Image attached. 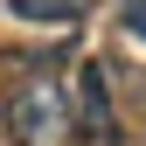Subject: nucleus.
<instances>
[{"mask_svg":"<svg viewBox=\"0 0 146 146\" xmlns=\"http://www.w3.org/2000/svg\"><path fill=\"white\" fill-rule=\"evenodd\" d=\"M118 21H125V28H132V35H139V42H146V0H118Z\"/></svg>","mask_w":146,"mask_h":146,"instance_id":"nucleus-4","label":"nucleus"},{"mask_svg":"<svg viewBox=\"0 0 146 146\" xmlns=\"http://www.w3.org/2000/svg\"><path fill=\"white\" fill-rule=\"evenodd\" d=\"M7 132L14 146H77V111H70V84L56 77V49L7 98Z\"/></svg>","mask_w":146,"mask_h":146,"instance_id":"nucleus-1","label":"nucleus"},{"mask_svg":"<svg viewBox=\"0 0 146 146\" xmlns=\"http://www.w3.org/2000/svg\"><path fill=\"white\" fill-rule=\"evenodd\" d=\"M21 21H42V28H70V21H84L98 0H7Z\"/></svg>","mask_w":146,"mask_h":146,"instance_id":"nucleus-3","label":"nucleus"},{"mask_svg":"<svg viewBox=\"0 0 146 146\" xmlns=\"http://www.w3.org/2000/svg\"><path fill=\"white\" fill-rule=\"evenodd\" d=\"M70 111H77V139H111V132H118V118H111V84H104V63H84V70H77Z\"/></svg>","mask_w":146,"mask_h":146,"instance_id":"nucleus-2","label":"nucleus"}]
</instances>
